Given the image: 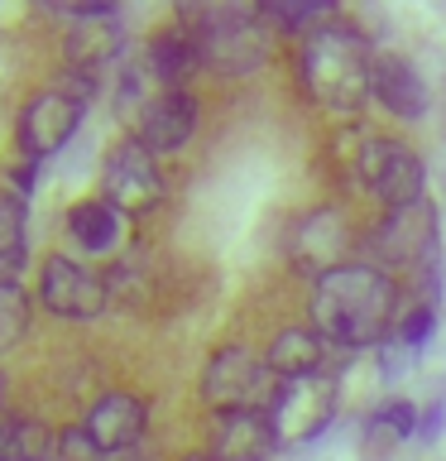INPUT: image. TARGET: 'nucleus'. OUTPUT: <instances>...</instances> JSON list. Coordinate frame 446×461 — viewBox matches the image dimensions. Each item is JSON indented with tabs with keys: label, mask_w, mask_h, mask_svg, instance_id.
Returning <instances> with one entry per match:
<instances>
[{
	"label": "nucleus",
	"mask_w": 446,
	"mask_h": 461,
	"mask_svg": "<svg viewBox=\"0 0 446 461\" xmlns=\"http://www.w3.org/2000/svg\"><path fill=\"white\" fill-rule=\"evenodd\" d=\"M370 96L379 101V106L388 115H398V121H423L427 115V82L417 77V68L408 63V58L398 53H379L374 58V86Z\"/></svg>",
	"instance_id": "dca6fc26"
},
{
	"label": "nucleus",
	"mask_w": 446,
	"mask_h": 461,
	"mask_svg": "<svg viewBox=\"0 0 446 461\" xmlns=\"http://www.w3.org/2000/svg\"><path fill=\"white\" fill-rule=\"evenodd\" d=\"M374 360H379L384 380H398V375L413 366V346H408V341H398V331H394L388 341H379V346H374Z\"/></svg>",
	"instance_id": "bb28decb"
},
{
	"label": "nucleus",
	"mask_w": 446,
	"mask_h": 461,
	"mask_svg": "<svg viewBox=\"0 0 446 461\" xmlns=\"http://www.w3.org/2000/svg\"><path fill=\"white\" fill-rule=\"evenodd\" d=\"M264 360L279 380H312V375H326L331 346L317 337L312 327H279L264 346Z\"/></svg>",
	"instance_id": "f3484780"
},
{
	"label": "nucleus",
	"mask_w": 446,
	"mask_h": 461,
	"mask_svg": "<svg viewBox=\"0 0 446 461\" xmlns=\"http://www.w3.org/2000/svg\"><path fill=\"white\" fill-rule=\"evenodd\" d=\"M183 461H216L211 452H192V456H183Z\"/></svg>",
	"instance_id": "c85d7f7f"
},
{
	"label": "nucleus",
	"mask_w": 446,
	"mask_h": 461,
	"mask_svg": "<svg viewBox=\"0 0 446 461\" xmlns=\"http://www.w3.org/2000/svg\"><path fill=\"white\" fill-rule=\"evenodd\" d=\"M432 327H437V308H427V303H413L408 312L398 317V341H408L413 351L432 337Z\"/></svg>",
	"instance_id": "393cba45"
},
{
	"label": "nucleus",
	"mask_w": 446,
	"mask_h": 461,
	"mask_svg": "<svg viewBox=\"0 0 446 461\" xmlns=\"http://www.w3.org/2000/svg\"><path fill=\"white\" fill-rule=\"evenodd\" d=\"M365 250L370 265H379L384 274H417L427 259H437V207H432V197L384 212L370 230Z\"/></svg>",
	"instance_id": "39448f33"
},
{
	"label": "nucleus",
	"mask_w": 446,
	"mask_h": 461,
	"mask_svg": "<svg viewBox=\"0 0 446 461\" xmlns=\"http://www.w3.org/2000/svg\"><path fill=\"white\" fill-rule=\"evenodd\" d=\"M360 183L370 187V197L379 202L384 212L413 207V202L427 197V168L417 158L413 144H403L394 135H370L355 154Z\"/></svg>",
	"instance_id": "423d86ee"
},
{
	"label": "nucleus",
	"mask_w": 446,
	"mask_h": 461,
	"mask_svg": "<svg viewBox=\"0 0 446 461\" xmlns=\"http://www.w3.org/2000/svg\"><path fill=\"white\" fill-rule=\"evenodd\" d=\"M283 380L254 346H221L201 370V399L211 413H273Z\"/></svg>",
	"instance_id": "20e7f679"
},
{
	"label": "nucleus",
	"mask_w": 446,
	"mask_h": 461,
	"mask_svg": "<svg viewBox=\"0 0 446 461\" xmlns=\"http://www.w3.org/2000/svg\"><path fill=\"white\" fill-rule=\"evenodd\" d=\"M351 245H355V226L341 207H317L298 221L293 230V265L312 279L351 265Z\"/></svg>",
	"instance_id": "9d476101"
},
{
	"label": "nucleus",
	"mask_w": 446,
	"mask_h": 461,
	"mask_svg": "<svg viewBox=\"0 0 446 461\" xmlns=\"http://www.w3.org/2000/svg\"><path fill=\"white\" fill-rule=\"evenodd\" d=\"M197 115L201 111H197L192 92H154V101L135 121V140L154 158L158 154H178V149H187V140L197 135Z\"/></svg>",
	"instance_id": "f8f14e48"
},
{
	"label": "nucleus",
	"mask_w": 446,
	"mask_h": 461,
	"mask_svg": "<svg viewBox=\"0 0 446 461\" xmlns=\"http://www.w3.org/2000/svg\"><path fill=\"white\" fill-rule=\"evenodd\" d=\"M442 418H446V399H432L423 409V423H417V438L423 442H437L442 438Z\"/></svg>",
	"instance_id": "cd10ccee"
},
{
	"label": "nucleus",
	"mask_w": 446,
	"mask_h": 461,
	"mask_svg": "<svg viewBox=\"0 0 446 461\" xmlns=\"http://www.w3.org/2000/svg\"><path fill=\"white\" fill-rule=\"evenodd\" d=\"M101 197H106L120 216H149L158 202H164V173H158V158L144 149L135 135L111 144L106 168H101Z\"/></svg>",
	"instance_id": "0eeeda50"
},
{
	"label": "nucleus",
	"mask_w": 446,
	"mask_h": 461,
	"mask_svg": "<svg viewBox=\"0 0 446 461\" xmlns=\"http://www.w3.org/2000/svg\"><path fill=\"white\" fill-rule=\"evenodd\" d=\"M144 68L158 92H187V82L201 72V49L192 39V29H158V34L144 43Z\"/></svg>",
	"instance_id": "2eb2a0df"
},
{
	"label": "nucleus",
	"mask_w": 446,
	"mask_h": 461,
	"mask_svg": "<svg viewBox=\"0 0 446 461\" xmlns=\"http://www.w3.org/2000/svg\"><path fill=\"white\" fill-rule=\"evenodd\" d=\"M417 423H423V413H417L408 399H388V403H379V409L370 413L365 442H370V447L408 442V438H417Z\"/></svg>",
	"instance_id": "4be33fe9"
},
{
	"label": "nucleus",
	"mask_w": 446,
	"mask_h": 461,
	"mask_svg": "<svg viewBox=\"0 0 446 461\" xmlns=\"http://www.w3.org/2000/svg\"><path fill=\"white\" fill-rule=\"evenodd\" d=\"M125 461H144V456H125Z\"/></svg>",
	"instance_id": "c756f323"
},
{
	"label": "nucleus",
	"mask_w": 446,
	"mask_h": 461,
	"mask_svg": "<svg viewBox=\"0 0 446 461\" xmlns=\"http://www.w3.org/2000/svg\"><path fill=\"white\" fill-rule=\"evenodd\" d=\"M308 312L312 331L331 351H374L379 341H388V327L398 317V279L370 259H351L312 279Z\"/></svg>",
	"instance_id": "f257e3e1"
},
{
	"label": "nucleus",
	"mask_w": 446,
	"mask_h": 461,
	"mask_svg": "<svg viewBox=\"0 0 446 461\" xmlns=\"http://www.w3.org/2000/svg\"><path fill=\"white\" fill-rule=\"evenodd\" d=\"M82 111L72 96H63L58 86H49V92H39V96H29L24 101V111H20V121H14V140H20V154H24V164H43V158H53L63 144L77 135V125H82Z\"/></svg>",
	"instance_id": "1a4fd4ad"
},
{
	"label": "nucleus",
	"mask_w": 446,
	"mask_h": 461,
	"mask_svg": "<svg viewBox=\"0 0 446 461\" xmlns=\"http://www.w3.org/2000/svg\"><path fill=\"white\" fill-rule=\"evenodd\" d=\"M279 447V428L269 413H211L207 452L216 461H269Z\"/></svg>",
	"instance_id": "4468645a"
},
{
	"label": "nucleus",
	"mask_w": 446,
	"mask_h": 461,
	"mask_svg": "<svg viewBox=\"0 0 446 461\" xmlns=\"http://www.w3.org/2000/svg\"><path fill=\"white\" fill-rule=\"evenodd\" d=\"M39 303L53 317H63V322H96L111 308V288L92 265L53 250L39 269Z\"/></svg>",
	"instance_id": "6e6552de"
},
{
	"label": "nucleus",
	"mask_w": 446,
	"mask_h": 461,
	"mask_svg": "<svg viewBox=\"0 0 446 461\" xmlns=\"http://www.w3.org/2000/svg\"><path fill=\"white\" fill-rule=\"evenodd\" d=\"M53 461H111L101 447L86 438V428H63V432H53Z\"/></svg>",
	"instance_id": "b1692460"
},
{
	"label": "nucleus",
	"mask_w": 446,
	"mask_h": 461,
	"mask_svg": "<svg viewBox=\"0 0 446 461\" xmlns=\"http://www.w3.org/2000/svg\"><path fill=\"white\" fill-rule=\"evenodd\" d=\"M82 428L106 456L129 452V447L144 438V428H149V403L139 394H125V389H111V394H101L92 409H86Z\"/></svg>",
	"instance_id": "ddd939ff"
},
{
	"label": "nucleus",
	"mask_w": 446,
	"mask_h": 461,
	"mask_svg": "<svg viewBox=\"0 0 446 461\" xmlns=\"http://www.w3.org/2000/svg\"><path fill=\"white\" fill-rule=\"evenodd\" d=\"M29 317H34V303H29L20 279H0V351L24 341Z\"/></svg>",
	"instance_id": "5701e85b"
},
{
	"label": "nucleus",
	"mask_w": 446,
	"mask_h": 461,
	"mask_svg": "<svg viewBox=\"0 0 446 461\" xmlns=\"http://www.w3.org/2000/svg\"><path fill=\"white\" fill-rule=\"evenodd\" d=\"M67 236L77 240L82 250L106 255V250H115V240H120V212H115L106 197L72 202L67 207Z\"/></svg>",
	"instance_id": "6ab92c4d"
},
{
	"label": "nucleus",
	"mask_w": 446,
	"mask_h": 461,
	"mask_svg": "<svg viewBox=\"0 0 446 461\" xmlns=\"http://www.w3.org/2000/svg\"><path fill=\"white\" fill-rule=\"evenodd\" d=\"M58 92L72 96L77 106H86V101L101 92V72H92V68H72V63H67L63 77H58Z\"/></svg>",
	"instance_id": "a878e982"
},
{
	"label": "nucleus",
	"mask_w": 446,
	"mask_h": 461,
	"mask_svg": "<svg viewBox=\"0 0 446 461\" xmlns=\"http://www.w3.org/2000/svg\"><path fill=\"white\" fill-rule=\"evenodd\" d=\"M120 49H125V29L115 24V14H106V20H72V29H67V63L72 68L101 72Z\"/></svg>",
	"instance_id": "a211bd4d"
},
{
	"label": "nucleus",
	"mask_w": 446,
	"mask_h": 461,
	"mask_svg": "<svg viewBox=\"0 0 446 461\" xmlns=\"http://www.w3.org/2000/svg\"><path fill=\"white\" fill-rule=\"evenodd\" d=\"M29 259V202L0 187V279H14Z\"/></svg>",
	"instance_id": "aec40b11"
},
{
	"label": "nucleus",
	"mask_w": 446,
	"mask_h": 461,
	"mask_svg": "<svg viewBox=\"0 0 446 461\" xmlns=\"http://www.w3.org/2000/svg\"><path fill=\"white\" fill-rule=\"evenodd\" d=\"M178 24L192 29L197 49H201V68L240 77L264 63L269 49V24L259 5H187L178 10Z\"/></svg>",
	"instance_id": "7ed1b4c3"
},
{
	"label": "nucleus",
	"mask_w": 446,
	"mask_h": 461,
	"mask_svg": "<svg viewBox=\"0 0 446 461\" xmlns=\"http://www.w3.org/2000/svg\"><path fill=\"white\" fill-rule=\"evenodd\" d=\"M374 43L360 34L355 24L345 20H326L308 29L302 39V92H308L317 106L326 111H341L351 115L370 101V86H374Z\"/></svg>",
	"instance_id": "f03ea898"
},
{
	"label": "nucleus",
	"mask_w": 446,
	"mask_h": 461,
	"mask_svg": "<svg viewBox=\"0 0 446 461\" xmlns=\"http://www.w3.org/2000/svg\"><path fill=\"white\" fill-rule=\"evenodd\" d=\"M269 418H273V428H279V442H312L317 432H326V423L336 418V380H331V375L288 380Z\"/></svg>",
	"instance_id": "9b49d317"
},
{
	"label": "nucleus",
	"mask_w": 446,
	"mask_h": 461,
	"mask_svg": "<svg viewBox=\"0 0 446 461\" xmlns=\"http://www.w3.org/2000/svg\"><path fill=\"white\" fill-rule=\"evenodd\" d=\"M0 461H53V432L39 418H0Z\"/></svg>",
	"instance_id": "412c9836"
}]
</instances>
